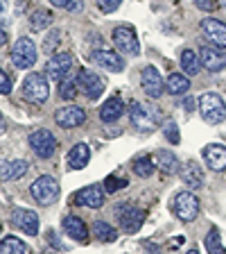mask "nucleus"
<instances>
[{"label": "nucleus", "instance_id": "4be33fe9", "mask_svg": "<svg viewBox=\"0 0 226 254\" xmlns=\"http://www.w3.org/2000/svg\"><path fill=\"white\" fill-rule=\"evenodd\" d=\"M122 114H125V102L120 98H109L100 109V118L104 123H116L118 118H122Z\"/></svg>", "mask_w": 226, "mask_h": 254}, {"label": "nucleus", "instance_id": "c85d7f7f", "mask_svg": "<svg viewBox=\"0 0 226 254\" xmlns=\"http://www.w3.org/2000/svg\"><path fill=\"white\" fill-rule=\"evenodd\" d=\"M93 234L97 236V241H102V243H113V241L118 238V232L104 220H95L93 222Z\"/></svg>", "mask_w": 226, "mask_h": 254}, {"label": "nucleus", "instance_id": "cd10ccee", "mask_svg": "<svg viewBox=\"0 0 226 254\" xmlns=\"http://www.w3.org/2000/svg\"><path fill=\"white\" fill-rule=\"evenodd\" d=\"M199 55L195 53V50H183L181 53V70H183L188 77H192V75L199 73Z\"/></svg>", "mask_w": 226, "mask_h": 254}, {"label": "nucleus", "instance_id": "e433bc0d", "mask_svg": "<svg viewBox=\"0 0 226 254\" xmlns=\"http://www.w3.org/2000/svg\"><path fill=\"white\" fill-rule=\"evenodd\" d=\"M195 5L204 11H215L217 9V0H195Z\"/></svg>", "mask_w": 226, "mask_h": 254}, {"label": "nucleus", "instance_id": "39448f33", "mask_svg": "<svg viewBox=\"0 0 226 254\" xmlns=\"http://www.w3.org/2000/svg\"><path fill=\"white\" fill-rule=\"evenodd\" d=\"M37 57H39L37 46L27 37L18 39L14 43V48H11V62H14L16 68H32L37 64Z\"/></svg>", "mask_w": 226, "mask_h": 254}, {"label": "nucleus", "instance_id": "dca6fc26", "mask_svg": "<svg viewBox=\"0 0 226 254\" xmlns=\"http://www.w3.org/2000/svg\"><path fill=\"white\" fill-rule=\"evenodd\" d=\"M199 62L206 70H211V73H220V70L226 68V55L222 53L220 48H199Z\"/></svg>", "mask_w": 226, "mask_h": 254}, {"label": "nucleus", "instance_id": "49530a36", "mask_svg": "<svg viewBox=\"0 0 226 254\" xmlns=\"http://www.w3.org/2000/svg\"><path fill=\"white\" fill-rule=\"evenodd\" d=\"M0 229H2V227H0Z\"/></svg>", "mask_w": 226, "mask_h": 254}, {"label": "nucleus", "instance_id": "6e6552de", "mask_svg": "<svg viewBox=\"0 0 226 254\" xmlns=\"http://www.w3.org/2000/svg\"><path fill=\"white\" fill-rule=\"evenodd\" d=\"M113 43H116V48L122 55L136 57V55L140 53V43H138L136 32H134V27H129V25H120L113 30Z\"/></svg>", "mask_w": 226, "mask_h": 254}, {"label": "nucleus", "instance_id": "2eb2a0df", "mask_svg": "<svg viewBox=\"0 0 226 254\" xmlns=\"http://www.w3.org/2000/svg\"><path fill=\"white\" fill-rule=\"evenodd\" d=\"M77 82L90 100H97V98L104 93V82H102V77L97 73H93V70H79Z\"/></svg>", "mask_w": 226, "mask_h": 254}, {"label": "nucleus", "instance_id": "7ed1b4c3", "mask_svg": "<svg viewBox=\"0 0 226 254\" xmlns=\"http://www.w3.org/2000/svg\"><path fill=\"white\" fill-rule=\"evenodd\" d=\"M172 211L181 222H192L197 218V213H199V200L195 197V193L181 190L172 200Z\"/></svg>", "mask_w": 226, "mask_h": 254}, {"label": "nucleus", "instance_id": "37998d69", "mask_svg": "<svg viewBox=\"0 0 226 254\" xmlns=\"http://www.w3.org/2000/svg\"><path fill=\"white\" fill-rule=\"evenodd\" d=\"M7 43V34H5V30H0V48Z\"/></svg>", "mask_w": 226, "mask_h": 254}, {"label": "nucleus", "instance_id": "58836bf2", "mask_svg": "<svg viewBox=\"0 0 226 254\" xmlns=\"http://www.w3.org/2000/svg\"><path fill=\"white\" fill-rule=\"evenodd\" d=\"M127 186V182L125 180H116V177H109V180H106V190H116V189H125Z\"/></svg>", "mask_w": 226, "mask_h": 254}, {"label": "nucleus", "instance_id": "b1692460", "mask_svg": "<svg viewBox=\"0 0 226 254\" xmlns=\"http://www.w3.org/2000/svg\"><path fill=\"white\" fill-rule=\"evenodd\" d=\"M156 159H158V166H161V170H163L165 175H177V173H181V168H183L179 157L174 152H170V150H158Z\"/></svg>", "mask_w": 226, "mask_h": 254}, {"label": "nucleus", "instance_id": "aec40b11", "mask_svg": "<svg viewBox=\"0 0 226 254\" xmlns=\"http://www.w3.org/2000/svg\"><path fill=\"white\" fill-rule=\"evenodd\" d=\"M27 173V164L23 159H14V161H0V182L18 180Z\"/></svg>", "mask_w": 226, "mask_h": 254}, {"label": "nucleus", "instance_id": "c756f323", "mask_svg": "<svg viewBox=\"0 0 226 254\" xmlns=\"http://www.w3.org/2000/svg\"><path fill=\"white\" fill-rule=\"evenodd\" d=\"M52 23V14L47 9H34L32 11V16H30V27L32 30H37V32H41L43 27H47Z\"/></svg>", "mask_w": 226, "mask_h": 254}, {"label": "nucleus", "instance_id": "a18cd8bd", "mask_svg": "<svg viewBox=\"0 0 226 254\" xmlns=\"http://www.w3.org/2000/svg\"><path fill=\"white\" fill-rule=\"evenodd\" d=\"M188 254H199V250H190V252Z\"/></svg>", "mask_w": 226, "mask_h": 254}, {"label": "nucleus", "instance_id": "f257e3e1", "mask_svg": "<svg viewBox=\"0 0 226 254\" xmlns=\"http://www.w3.org/2000/svg\"><path fill=\"white\" fill-rule=\"evenodd\" d=\"M199 114L206 123L211 125H220V123L226 121V105L222 100V95L217 93H204L199 98Z\"/></svg>", "mask_w": 226, "mask_h": 254}, {"label": "nucleus", "instance_id": "f3484780", "mask_svg": "<svg viewBox=\"0 0 226 254\" xmlns=\"http://www.w3.org/2000/svg\"><path fill=\"white\" fill-rule=\"evenodd\" d=\"M11 222L21 232L30 234V236H37L39 234V216L34 211H30V209H14L11 211Z\"/></svg>", "mask_w": 226, "mask_h": 254}, {"label": "nucleus", "instance_id": "a878e982", "mask_svg": "<svg viewBox=\"0 0 226 254\" xmlns=\"http://www.w3.org/2000/svg\"><path fill=\"white\" fill-rule=\"evenodd\" d=\"M188 89H190L188 75L172 73L168 77V82H165V91H168L170 95H183V93H188Z\"/></svg>", "mask_w": 226, "mask_h": 254}, {"label": "nucleus", "instance_id": "bb28decb", "mask_svg": "<svg viewBox=\"0 0 226 254\" xmlns=\"http://www.w3.org/2000/svg\"><path fill=\"white\" fill-rule=\"evenodd\" d=\"M0 254H30V248L23 243L21 238L7 236L0 241Z\"/></svg>", "mask_w": 226, "mask_h": 254}, {"label": "nucleus", "instance_id": "393cba45", "mask_svg": "<svg viewBox=\"0 0 226 254\" xmlns=\"http://www.w3.org/2000/svg\"><path fill=\"white\" fill-rule=\"evenodd\" d=\"M181 180L188 184V189H201V186H204V170L197 164H183V168H181Z\"/></svg>", "mask_w": 226, "mask_h": 254}, {"label": "nucleus", "instance_id": "5701e85b", "mask_svg": "<svg viewBox=\"0 0 226 254\" xmlns=\"http://www.w3.org/2000/svg\"><path fill=\"white\" fill-rule=\"evenodd\" d=\"M89 159H90L89 145H86V143H77V145H73V150L68 152V166L73 170H82V168H86Z\"/></svg>", "mask_w": 226, "mask_h": 254}, {"label": "nucleus", "instance_id": "4468645a", "mask_svg": "<svg viewBox=\"0 0 226 254\" xmlns=\"http://www.w3.org/2000/svg\"><path fill=\"white\" fill-rule=\"evenodd\" d=\"M89 59L93 64H97V66H102V68H106L109 73H120L125 68L122 57L118 53H113V50H93L89 55Z\"/></svg>", "mask_w": 226, "mask_h": 254}, {"label": "nucleus", "instance_id": "f8f14e48", "mask_svg": "<svg viewBox=\"0 0 226 254\" xmlns=\"http://www.w3.org/2000/svg\"><path fill=\"white\" fill-rule=\"evenodd\" d=\"M118 218H120V225L127 234H136L138 229L142 227V222H145L142 209H138V206H134V204H122L120 209H118Z\"/></svg>", "mask_w": 226, "mask_h": 254}, {"label": "nucleus", "instance_id": "a211bd4d", "mask_svg": "<svg viewBox=\"0 0 226 254\" xmlns=\"http://www.w3.org/2000/svg\"><path fill=\"white\" fill-rule=\"evenodd\" d=\"M201 30L208 41L215 43V48H226V23L217 21V18H204Z\"/></svg>", "mask_w": 226, "mask_h": 254}, {"label": "nucleus", "instance_id": "20e7f679", "mask_svg": "<svg viewBox=\"0 0 226 254\" xmlns=\"http://www.w3.org/2000/svg\"><path fill=\"white\" fill-rule=\"evenodd\" d=\"M21 93H23V98L30 102H45L47 95H50V86H47L45 75L30 73L21 86Z\"/></svg>", "mask_w": 226, "mask_h": 254}, {"label": "nucleus", "instance_id": "2f4dec72", "mask_svg": "<svg viewBox=\"0 0 226 254\" xmlns=\"http://www.w3.org/2000/svg\"><path fill=\"white\" fill-rule=\"evenodd\" d=\"M77 86H79V82H75L73 75H68V77H63L59 82V95H61L63 100H73L75 95H77Z\"/></svg>", "mask_w": 226, "mask_h": 254}, {"label": "nucleus", "instance_id": "ea45409f", "mask_svg": "<svg viewBox=\"0 0 226 254\" xmlns=\"http://www.w3.org/2000/svg\"><path fill=\"white\" fill-rule=\"evenodd\" d=\"M66 9H68V11H75V14H77V11L84 9V2H82V0H68Z\"/></svg>", "mask_w": 226, "mask_h": 254}, {"label": "nucleus", "instance_id": "c9c22d12", "mask_svg": "<svg viewBox=\"0 0 226 254\" xmlns=\"http://www.w3.org/2000/svg\"><path fill=\"white\" fill-rule=\"evenodd\" d=\"M11 91V79L7 77V73L0 68V95H5Z\"/></svg>", "mask_w": 226, "mask_h": 254}, {"label": "nucleus", "instance_id": "79ce46f5", "mask_svg": "<svg viewBox=\"0 0 226 254\" xmlns=\"http://www.w3.org/2000/svg\"><path fill=\"white\" fill-rule=\"evenodd\" d=\"M50 2H52L54 7H63V9H66V5H68V0H50Z\"/></svg>", "mask_w": 226, "mask_h": 254}, {"label": "nucleus", "instance_id": "c03bdc74", "mask_svg": "<svg viewBox=\"0 0 226 254\" xmlns=\"http://www.w3.org/2000/svg\"><path fill=\"white\" fill-rule=\"evenodd\" d=\"M2 132H5V118L0 116V134H2Z\"/></svg>", "mask_w": 226, "mask_h": 254}, {"label": "nucleus", "instance_id": "a19ab883", "mask_svg": "<svg viewBox=\"0 0 226 254\" xmlns=\"http://www.w3.org/2000/svg\"><path fill=\"white\" fill-rule=\"evenodd\" d=\"M7 21V14H5V2L0 0V23H5Z\"/></svg>", "mask_w": 226, "mask_h": 254}, {"label": "nucleus", "instance_id": "72a5a7b5", "mask_svg": "<svg viewBox=\"0 0 226 254\" xmlns=\"http://www.w3.org/2000/svg\"><path fill=\"white\" fill-rule=\"evenodd\" d=\"M163 134L168 136V141H170V143H174V145H177V143L181 141V136H179V127H177V123H174V121H165V125H163Z\"/></svg>", "mask_w": 226, "mask_h": 254}, {"label": "nucleus", "instance_id": "412c9836", "mask_svg": "<svg viewBox=\"0 0 226 254\" xmlns=\"http://www.w3.org/2000/svg\"><path fill=\"white\" fill-rule=\"evenodd\" d=\"M61 225H63V232L68 234L70 238L79 241V243H84L86 236H89V229H86L84 220H82V218H77V216H66Z\"/></svg>", "mask_w": 226, "mask_h": 254}, {"label": "nucleus", "instance_id": "9d476101", "mask_svg": "<svg viewBox=\"0 0 226 254\" xmlns=\"http://www.w3.org/2000/svg\"><path fill=\"white\" fill-rule=\"evenodd\" d=\"M129 121L136 129L140 132H152L156 127V114L152 111V107H142L138 102H132V109H129Z\"/></svg>", "mask_w": 226, "mask_h": 254}, {"label": "nucleus", "instance_id": "f03ea898", "mask_svg": "<svg viewBox=\"0 0 226 254\" xmlns=\"http://www.w3.org/2000/svg\"><path fill=\"white\" fill-rule=\"evenodd\" d=\"M32 197L37 200V204L50 206L59 200V182L50 175H41L39 180H34V184L30 186Z\"/></svg>", "mask_w": 226, "mask_h": 254}, {"label": "nucleus", "instance_id": "f704fd0d", "mask_svg": "<svg viewBox=\"0 0 226 254\" xmlns=\"http://www.w3.org/2000/svg\"><path fill=\"white\" fill-rule=\"evenodd\" d=\"M57 43H59V30H54L47 34L45 43H43V50H45V53H52V48H57Z\"/></svg>", "mask_w": 226, "mask_h": 254}, {"label": "nucleus", "instance_id": "9b49d317", "mask_svg": "<svg viewBox=\"0 0 226 254\" xmlns=\"http://www.w3.org/2000/svg\"><path fill=\"white\" fill-rule=\"evenodd\" d=\"M140 84L145 95L152 98V100H158L163 95V77H161V73L154 66H145L140 70Z\"/></svg>", "mask_w": 226, "mask_h": 254}, {"label": "nucleus", "instance_id": "473e14b6", "mask_svg": "<svg viewBox=\"0 0 226 254\" xmlns=\"http://www.w3.org/2000/svg\"><path fill=\"white\" fill-rule=\"evenodd\" d=\"M134 173H136L138 177H152L154 161L149 157H138L136 161H134Z\"/></svg>", "mask_w": 226, "mask_h": 254}, {"label": "nucleus", "instance_id": "0eeeda50", "mask_svg": "<svg viewBox=\"0 0 226 254\" xmlns=\"http://www.w3.org/2000/svg\"><path fill=\"white\" fill-rule=\"evenodd\" d=\"M73 66H75V57L70 53H59V55H52L47 59L45 64V73L50 79L54 82H61L63 77H68L73 73Z\"/></svg>", "mask_w": 226, "mask_h": 254}, {"label": "nucleus", "instance_id": "4c0bfd02", "mask_svg": "<svg viewBox=\"0 0 226 254\" xmlns=\"http://www.w3.org/2000/svg\"><path fill=\"white\" fill-rule=\"evenodd\" d=\"M122 0H100V9L102 11H116L120 7Z\"/></svg>", "mask_w": 226, "mask_h": 254}, {"label": "nucleus", "instance_id": "423d86ee", "mask_svg": "<svg viewBox=\"0 0 226 254\" xmlns=\"http://www.w3.org/2000/svg\"><path fill=\"white\" fill-rule=\"evenodd\" d=\"M30 148L39 159H50L57 152V138L50 129H37L30 134Z\"/></svg>", "mask_w": 226, "mask_h": 254}, {"label": "nucleus", "instance_id": "1a4fd4ad", "mask_svg": "<svg viewBox=\"0 0 226 254\" xmlns=\"http://www.w3.org/2000/svg\"><path fill=\"white\" fill-rule=\"evenodd\" d=\"M84 121H86V111L77 105H66L61 109H57V114H54V123L59 127H63V129H75V127L84 125Z\"/></svg>", "mask_w": 226, "mask_h": 254}, {"label": "nucleus", "instance_id": "ddd939ff", "mask_svg": "<svg viewBox=\"0 0 226 254\" xmlns=\"http://www.w3.org/2000/svg\"><path fill=\"white\" fill-rule=\"evenodd\" d=\"M70 200L79 206H89V209H100L104 204V190L102 186L97 184H90V186H84L82 190H77Z\"/></svg>", "mask_w": 226, "mask_h": 254}, {"label": "nucleus", "instance_id": "6ab92c4d", "mask_svg": "<svg viewBox=\"0 0 226 254\" xmlns=\"http://www.w3.org/2000/svg\"><path fill=\"white\" fill-rule=\"evenodd\" d=\"M204 161L206 166L215 173H222L226 170V148L220 145V143H211V145H206L204 148Z\"/></svg>", "mask_w": 226, "mask_h": 254}, {"label": "nucleus", "instance_id": "7c9ffc66", "mask_svg": "<svg viewBox=\"0 0 226 254\" xmlns=\"http://www.w3.org/2000/svg\"><path fill=\"white\" fill-rule=\"evenodd\" d=\"M206 250L208 254H226V248L222 245V236H220V229L213 227L206 236Z\"/></svg>", "mask_w": 226, "mask_h": 254}]
</instances>
